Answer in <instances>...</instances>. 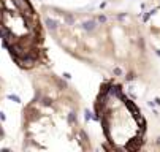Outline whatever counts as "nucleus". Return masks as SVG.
<instances>
[{"label": "nucleus", "mask_w": 160, "mask_h": 152, "mask_svg": "<svg viewBox=\"0 0 160 152\" xmlns=\"http://www.w3.org/2000/svg\"><path fill=\"white\" fill-rule=\"evenodd\" d=\"M97 25V22L95 21H87V22H84L82 24V28H86V30H92L93 27Z\"/></svg>", "instance_id": "f257e3e1"}]
</instances>
